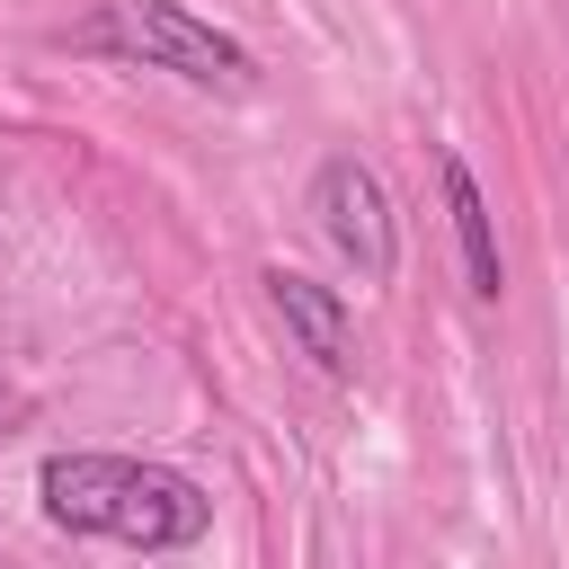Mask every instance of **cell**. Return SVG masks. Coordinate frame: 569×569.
Returning <instances> with one entry per match:
<instances>
[{"label": "cell", "mask_w": 569, "mask_h": 569, "mask_svg": "<svg viewBox=\"0 0 569 569\" xmlns=\"http://www.w3.org/2000/svg\"><path fill=\"white\" fill-rule=\"evenodd\" d=\"M71 44L124 53V62H142V71H178L187 89H213V98H249V89H258L249 44H231L222 27L187 18L178 0H98V9L71 27Z\"/></svg>", "instance_id": "cell-2"}, {"label": "cell", "mask_w": 569, "mask_h": 569, "mask_svg": "<svg viewBox=\"0 0 569 569\" xmlns=\"http://www.w3.org/2000/svg\"><path fill=\"white\" fill-rule=\"evenodd\" d=\"M436 178H445V213H453V240H462V276H471V293H480V302H498L507 267H498L489 196H480V178H471V160H462V151H436Z\"/></svg>", "instance_id": "cell-5"}, {"label": "cell", "mask_w": 569, "mask_h": 569, "mask_svg": "<svg viewBox=\"0 0 569 569\" xmlns=\"http://www.w3.org/2000/svg\"><path fill=\"white\" fill-rule=\"evenodd\" d=\"M44 516L71 533H107L133 551H178L213 525V498L160 462H124V453H53L44 462Z\"/></svg>", "instance_id": "cell-1"}, {"label": "cell", "mask_w": 569, "mask_h": 569, "mask_svg": "<svg viewBox=\"0 0 569 569\" xmlns=\"http://www.w3.org/2000/svg\"><path fill=\"white\" fill-rule=\"evenodd\" d=\"M267 302H276V320L302 338V356H311L320 373H356V329H347V302H338L320 276H302V267H267Z\"/></svg>", "instance_id": "cell-4"}, {"label": "cell", "mask_w": 569, "mask_h": 569, "mask_svg": "<svg viewBox=\"0 0 569 569\" xmlns=\"http://www.w3.org/2000/svg\"><path fill=\"white\" fill-rule=\"evenodd\" d=\"M311 213H320V231H329V249L356 267V276H391L400 267V222H391V196H382V178L356 160V151H329L320 160V178H311Z\"/></svg>", "instance_id": "cell-3"}]
</instances>
